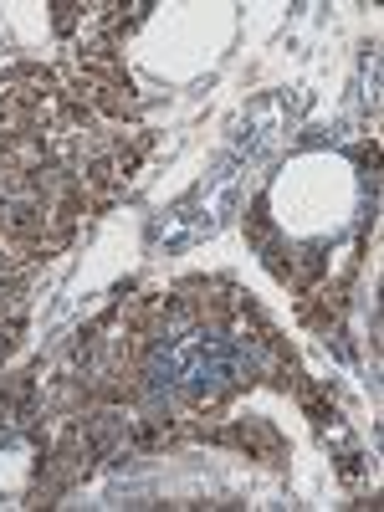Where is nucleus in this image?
<instances>
[{
    "label": "nucleus",
    "instance_id": "f257e3e1",
    "mask_svg": "<svg viewBox=\"0 0 384 512\" xmlns=\"http://www.w3.org/2000/svg\"><path fill=\"white\" fill-rule=\"evenodd\" d=\"M169 297L180 308V323H195L210 333H226L236 323V308H241V292L226 277H185L169 287Z\"/></svg>",
    "mask_w": 384,
    "mask_h": 512
},
{
    "label": "nucleus",
    "instance_id": "f03ea898",
    "mask_svg": "<svg viewBox=\"0 0 384 512\" xmlns=\"http://www.w3.org/2000/svg\"><path fill=\"white\" fill-rule=\"evenodd\" d=\"M226 446L246 451V461L262 466H287V441L272 420H231L226 425Z\"/></svg>",
    "mask_w": 384,
    "mask_h": 512
},
{
    "label": "nucleus",
    "instance_id": "7ed1b4c3",
    "mask_svg": "<svg viewBox=\"0 0 384 512\" xmlns=\"http://www.w3.org/2000/svg\"><path fill=\"white\" fill-rule=\"evenodd\" d=\"M292 395H297V405L308 410V420L318 425V431L338 420V405H333V395H328V384H318V379H308V374H297V379H292Z\"/></svg>",
    "mask_w": 384,
    "mask_h": 512
},
{
    "label": "nucleus",
    "instance_id": "20e7f679",
    "mask_svg": "<svg viewBox=\"0 0 384 512\" xmlns=\"http://www.w3.org/2000/svg\"><path fill=\"white\" fill-rule=\"evenodd\" d=\"M185 415H195V420H231V395L226 390H195L185 400Z\"/></svg>",
    "mask_w": 384,
    "mask_h": 512
},
{
    "label": "nucleus",
    "instance_id": "39448f33",
    "mask_svg": "<svg viewBox=\"0 0 384 512\" xmlns=\"http://www.w3.org/2000/svg\"><path fill=\"white\" fill-rule=\"evenodd\" d=\"M246 241L251 251H267L272 246V216H267V195L251 200V216H246Z\"/></svg>",
    "mask_w": 384,
    "mask_h": 512
},
{
    "label": "nucleus",
    "instance_id": "423d86ee",
    "mask_svg": "<svg viewBox=\"0 0 384 512\" xmlns=\"http://www.w3.org/2000/svg\"><path fill=\"white\" fill-rule=\"evenodd\" d=\"M52 26H57L62 36H72V31L82 26V6H72V0H62V6H52Z\"/></svg>",
    "mask_w": 384,
    "mask_h": 512
},
{
    "label": "nucleus",
    "instance_id": "0eeeda50",
    "mask_svg": "<svg viewBox=\"0 0 384 512\" xmlns=\"http://www.w3.org/2000/svg\"><path fill=\"white\" fill-rule=\"evenodd\" d=\"M359 461H364V456H359V451L349 446L344 456H338V477H344V482H354V477H359Z\"/></svg>",
    "mask_w": 384,
    "mask_h": 512
},
{
    "label": "nucleus",
    "instance_id": "6e6552de",
    "mask_svg": "<svg viewBox=\"0 0 384 512\" xmlns=\"http://www.w3.org/2000/svg\"><path fill=\"white\" fill-rule=\"evenodd\" d=\"M354 159L374 169V164H379V144H359V149H354Z\"/></svg>",
    "mask_w": 384,
    "mask_h": 512
}]
</instances>
